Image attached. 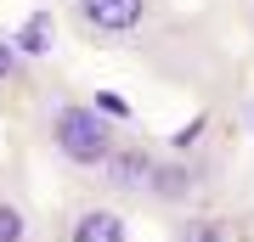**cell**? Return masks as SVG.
<instances>
[{
    "label": "cell",
    "instance_id": "obj_1",
    "mask_svg": "<svg viewBox=\"0 0 254 242\" xmlns=\"http://www.w3.org/2000/svg\"><path fill=\"white\" fill-rule=\"evenodd\" d=\"M40 141H46V152L63 163L73 175H96L108 152L119 146V124L108 113L96 107V101H51L46 113H40Z\"/></svg>",
    "mask_w": 254,
    "mask_h": 242
},
{
    "label": "cell",
    "instance_id": "obj_2",
    "mask_svg": "<svg viewBox=\"0 0 254 242\" xmlns=\"http://www.w3.org/2000/svg\"><path fill=\"white\" fill-rule=\"evenodd\" d=\"M153 0H68V23L79 28V40L113 45V40H136L153 23Z\"/></svg>",
    "mask_w": 254,
    "mask_h": 242
},
{
    "label": "cell",
    "instance_id": "obj_3",
    "mask_svg": "<svg viewBox=\"0 0 254 242\" xmlns=\"http://www.w3.org/2000/svg\"><path fill=\"white\" fill-rule=\"evenodd\" d=\"M153 163H158V146H153V141L119 135V146L108 152V163L96 169V180H102V192H108V197L141 203V197H147V180H153Z\"/></svg>",
    "mask_w": 254,
    "mask_h": 242
},
{
    "label": "cell",
    "instance_id": "obj_4",
    "mask_svg": "<svg viewBox=\"0 0 254 242\" xmlns=\"http://www.w3.org/2000/svg\"><path fill=\"white\" fill-rule=\"evenodd\" d=\"M57 242H130V225L108 203H73L68 214H63Z\"/></svg>",
    "mask_w": 254,
    "mask_h": 242
},
{
    "label": "cell",
    "instance_id": "obj_5",
    "mask_svg": "<svg viewBox=\"0 0 254 242\" xmlns=\"http://www.w3.org/2000/svg\"><path fill=\"white\" fill-rule=\"evenodd\" d=\"M198 192H203V175L192 169V163H181V158H158L141 203H153V208H187Z\"/></svg>",
    "mask_w": 254,
    "mask_h": 242
},
{
    "label": "cell",
    "instance_id": "obj_6",
    "mask_svg": "<svg viewBox=\"0 0 254 242\" xmlns=\"http://www.w3.org/2000/svg\"><path fill=\"white\" fill-rule=\"evenodd\" d=\"M0 242H34V214L23 208L17 192L0 186Z\"/></svg>",
    "mask_w": 254,
    "mask_h": 242
},
{
    "label": "cell",
    "instance_id": "obj_7",
    "mask_svg": "<svg viewBox=\"0 0 254 242\" xmlns=\"http://www.w3.org/2000/svg\"><path fill=\"white\" fill-rule=\"evenodd\" d=\"M175 242H232V225L209 220V214H187L181 225H175Z\"/></svg>",
    "mask_w": 254,
    "mask_h": 242
},
{
    "label": "cell",
    "instance_id": "obj_8",
    "mask_svg": "<svg viewBox=\"0 0 254 242\" xmlns=\"http://www.w3.org/2000/svg\"><path fill=\"white\" fill-rule=\"evenodd\" d=\"M17 73H23V51H17V40H11V34H0V90L17 79Z\"/></svg>",
    "mask_w": 254,
    "mask_h": 242
}]
</instances>
